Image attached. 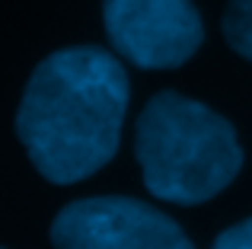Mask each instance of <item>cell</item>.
Segmentation results:
<instances>
[{"instance_id": "obj_1", "label": "cell", "mask_w": 252, "mask_h": 249, "mask_svg": "<svg viewBox=\"0 0 252 249\" xmlns=\"http://www.w3.org/2000/svg\"><path fill=\"white\" fill-rule=\"evenodd\" d=\"M131 83L115 55L93 45L48 55L23 90L16 134L55 186L90 179L118 150Z\"/></svg>"}, {"instance_id": "obj_2", "label": "cell", "mask_w": 252, "mask_h": 249, "mask_svg": "<svg viewBox=\"0 0 252 249\" xmlns=\"http://www.w3.org/2000/svg\"><path fill=\"white\" fill-rule=\"evenodd\" d=\"M134 156L144 186L172 205H201L220 195L243 166L236 128L204 102L163 90L141 109Z\"/></svg>"}, {"instance_id": "obj_3", "label": "cell", "mask_w": 252, "mask_h": 249, "mask_svg": "<svg viewBox=\"0 0 252 249\" xmlns=\"http://www.w3.org/2000/svg\"><path fill=\"white\" fill-rule=\"evenodd\" d=\"M112 48L141 70L182 67L204 42L191 0H102Z\"/></svg>"}, {"instance_id": "obj_4", "label": "cell", "mask_w": 252, "mask_h": 249, "mask_svg": "<svg viewBox=\"0 0 252 249\" xmlns=\"http://www.w3.org/2000/svg\"><path fill=\"white\" fill-rule=\"evenodd\" d=\"M55 249H195L185 230L157 208L125 195L80 198L51 224Z\"/></svg>"}, {"instance_id": "obj_5", "label": "cell", "mask_w": 252, "mask_h": 249, "mask_svg": "<svg viewBox=\"0 0 252 249\" xmlns=\"http://www.w3.org/2000/svg\"><path fill=\"white\" fill-rule=\"evenodd\" d=\"M220 29L230 48L240 58L252 61V0H230L223 10Z\"/></svg>"}, {"instance_id": "obj_6", "label": "cell", "mask_w": 252, "mask_h": 249, "mask_svg": "<svg viewBox=\"0 0 252 249\" xmlns=\"http://www.w3.org/2000/svg\"><path fill=\"white\" fill-rule=\"evenodd\" d=\"M211 249H252V218L240 220V224H233V227H227V230L214 240Z\"/></svg>"}]
</instances>
